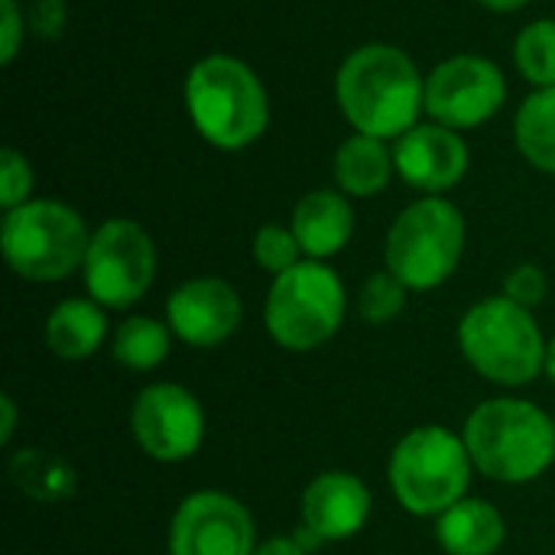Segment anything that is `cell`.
<instances>
[{
    "label": "cell",
    "instance_id": "obj_23",
    "mask_svg": "<svg viewBox=\"0 0 555 555\" xmlns=\"http://www.w3.org/2000/svg\"><path fill=\"white\" fill-rule=\"evenodd\" d=\"M514 62L533 88H555V20H533L517 33Z\"/></svg>",
    "mask_w": 555,
    "mask_h": 555
},
{
    "label": "cell",
    "instance_id": "obj_20",
    "mask_svg": "<svg viewBox=\"0 0 555 555\" xmlns=\"http://www.w3.org/2000/svg\"><path fill=\"white\" fill-rule=\"evenodd\" d=\"M172 328L153 315H130L117 325L111 338V354L127 371H156L172 351Z\"/></svg>",
    "mask_w": 555,
    "mask_h": 555
},
{
    "label": "cell",
    "instance_id": "obj_15",
    "mask_svg": "<svg viewBox=\"0 0 555 555\" xmlns=\"http://www.w3.org/2000/svg\"><path fill=\"white\" fill-rule=\"evenodd\" d=\"M393 166L410 189L423 195H442L465 179L472 156L459 130L433 120L416 124L400 140H393Z\"/></svg>",
    "mask_w": 555,
    "mask_h": 555
},
{
    "label": "cell",
    "instance_id": "obj_14",
    "mask_svg": "<svg viewBox=\"0 0 555 555\" xmlns=\"http://www.w3.org/2000/svg\"><path fill=\"white\" fill-rule=\"evenodd\" d=\"M371 491L354 472H322L299 498V530H306L319 546L354 540L371 520Z\"/></svg>",
    "mask_w": 555,
    "mask_h": 555
},
{
    "label": "cell",
    "instance_id": "obj_25",
    "mask_svg": "<svg viewBox=\"0 0 555 555\" xmlns=\"http://www.w3.org/2000/svg\"><path fill=\"white\" fill-rule=\"evenodd\" d=\"M250 254H254V263L260 270H267L270 276H280V273H286V270H293L296 263L306 260L293 228H283V224H263L254 234Z\"/></svg>",
    "mask_w": 555,
    "mask_h": 555
},
{
    "label": "cell",
    "instance_id": "obj_3",
    "mask_svg": "<svg viewBox=\"0 0 555 555\" xmlns=\"http://www.w3.org/2000/svg\"><path fill=\"white\" fill-rule=\"evenodd\" d=\"M185 111L192 127L215 150H247L270 124L267 88L257 72L224 52L205 55L185 78Z\"/></svg>",
    "mask_w": 555,
    "mask_h": 555
},
{
    "label": "cell",
    "instance_id": "obj_27",
    "mask_svg": "<svg viewBox=\"0 0 555 555\" xmlns=\"http://www.w3.org/2000/svg\"><path fill=\"white\" fill-rule=\"evenodd\" d=\"M550 280L537 263H517L507 276H504V293L511 302L524 306V309H537L546 299Z\"/></svg>",
    "mask_w": 555,
    "mask_h": 555
},
{
    "label": "cell",
    "instance_id": "obj_26",
    "mask_svg": "<svg viewBox=\"0 0 555 555\" xmlns=\"http://www.w3.org/2000/svg\"><path fill=\"white\" fill-rule=\"evenodd\" d=\"M29 198H33V166L20 150L3 146L0 150V205L3 211H10Z\"/></svg>",
    "mask_w": 555,
    "mask_h": 555
},
{
    "label": "cell",
    "instance_id": "obj_12",
    "mask_svg": "<svg viewBox=\"0 0 555 555\" xmlns=\"http://www.w3.org/2000/svg\"><path fill=\"white\" fill-rule=\"evenodd\" d=\"M169 555H254L257 527L250 511L224 491H195L169 520Z\"/></svg>",
    "mask_w": 555,
    "mask_h": 555
},
{
    "label": "cell",
    "instance_id": "obj_9",
    "mask_svg": "<svg viewBox=\"0 0 555 555\" xmlns=\"http://www.w3.org/2000/svg\"><path fill=\"white\" fill-rule=\"evenodd\" d=\"M156 244L150 231L130 218H111L91 231L85 254V289L104 309L137 306L156 280Z\"/></svg>",
    "mask_w": 555,
    "mask_h": 555
},
{
    "label": "cell",
    "instance_id": "obj_2",
    "mask_svg": "<svg viewBox=\"0 0 555 555\" xmlns=\"http://www.w3.org/2000/svg\"><path fill=\"white\" fill-rule=\"evenodd\" d=\"M462 439L478 475L498 485H530L555 462V416L520 397H494L478 403Z\"/></svg>",
    "mask_w": 555,
    "mask_h": 555
},
{
    "label": "cell",
    "instance_id": "obj_32",
    "mask_svg": "<svg viewBox=\"0 0 555 555\" xmlns=\"http://www.w3.org/2000/svg\"><path fill=\"white\" fill-rule=\"evenodd\" d=\"M478 3L488 7V10H494V13H514V10H524L533 0H478Z\"/></svg>",
    "mask_w": 555,
    "mask_h": 555
},
{
    "label": "cell",
    "instance_id": "obj_17",
    "mask_svg": "<svg viewBox=\"0 0 555 555\" xmlns=\"http://www.w3.org/2000/svg\"><path fill=\"white\" fill-rule=\"evenodd\" d=\"M507 540L501 511L485 498H462L436 517V543L446 555H498Z\"/></svg>",
    "mask_w": 555,
    "mask_h": 555
},
{
    "label": "cell",
    "instance_id": "obj_31",
    "mask_svg": "<svg viewBox=\"0 0 555 555\" xmlns=\"http://www.w3.org/2000/svg\"><path fill=\"white\" fill-rule=\"evenodd\" d=\"M0 446H10L13 442V433H16V400L10 397V393H3L0 397Z\"/></svg>",
    "mask_w": 555,
    "mask_h": 555
},
{
    "label": "cell",
    "instance_id": "obj_7",
    "mask_svg": "<svg viewBox=\"0 0 555 555\" xmlns=\"http://www.w3.org/2000/svg\"><path fill=\"white\" fill-rule=\"evenodd\" d=\"M465 254V215L446 195H423L406 205L384 241V267L413 293L442 286Z\"/></svg>",
    "mask_w": 555,
    "mask_h": 555
},
{
    "label": "cell",
    "instance_id": "obj_11",
    "mask_svg": "<svg viewBox=\"0 0 555 555\" xmlns=\"http://www.w3.org/2000/svg\"><path fill=\"white\" fill-rule=\"evenodd\" d=\"M205 406L189 387L172 380L143 387L130 406V433L140 452L163 465L192 459L205 442Z\"/></svg>",
    "mask_w": 555,
    "mask_h": 555
},
{
    "label": "cell",
    "instance_id": "obj_28",
    "mask_svg": "<svg viewBox=\"0 0 555 555\" xmlns=\"http://www.w3.org/2000/svg\"><path fill=\"white\" fill-rule=\"evenodd\" d=\"M68 20L65 0H29L26 3V29L39 39H55L62 36Z\"/></svg>",
    "mask_w": 555,
    "mask_h": 555
},
{
    "label": "cell",
    "instance_id": "obj_16",
    "mask_svg": "<svg viewBox=\"0 0 555 555\" xmlns=\"http://www.w3.org/2000/svg\"><path fill=\"white\" fill-rule=\"evenodd\" d=\"M289 228H293L306 260H328L348 247V241L354 234V208L345 192L315 189L296 202Z\"/></svg>",
    "mask_w": 555,
    "mask_h": 555
},
{
    "label": "cell",
    "instance_id": "obj_18",
    "mask_svg": "<svg viewBox=\"0 0 555 555\" xmlns=\"http://www.w3.org/2000/svg\"><path fill=\"white\" fill-rule=\"evenodd\" d=\"M107 338V312L91 296L62 299L42 325L46 348L62 361H85L98 354Z\"/></svg>",
    "mask_w": 555,
    "mask_h": 555
},
{
    "label": "cell",
    "instance_id": "obj_29",
    "mask_svg": "<svg viewBox=\"0 0 555 555\" xmlns=\"http://www.w3.org/2000/svg\"><path fill=\"white\" fill-rule=\"evenodd\" d=\"M26 33V10H20V0H0V62L10 65L20 52Z\"/></svg>",
    "mask_w": 555,
    "mask_h": 555
},
{
    "label": "cell",
    "instance_id": "obj_6",
    "mask_svg": "<svg viewBox=\"0 0 555 555\" xmlns=\"http://www.w3.org/2000/svg\"><path fill=\"white\" fill-rule=\"evenodd\" d=\"M91 231L59 198H29L3 211L0 247L7 267L29 283H59L85 267Z\"/></svg>",
    "mask_w": 555,
    "mask_h": 555
},
{
    "label": "cell",
    "instance_id": "obj_22",
    "mask_svg": "<svg viewBox=\"0 0 555 555\" xmlns=\"http://www.w3.org/2000/svg\"><path fill=\"white\" fill-rule=\"evenodd\" d=\"M10 478L13 485L39 501V504H55L65 501L75 491V472L65 459L46 452V449H23L10 459Z\"/></svg>",
    "mask_w": 555,
    "mask_h": 555
},
{
    "label": "cell",
    "instance_id": "obj_21",
    "mask_svg": "<svg viewBox=\"0 0 555 555\" xmlns=\"http://www.w3.org/2000/svg\"><path fill=\"white\" fill-rule=\"evenodd\" d=\"M517 150L530 166L555 176V88H537L514 117Z\"/></svg>",
    "mask_w": 555,
    "mask_h": 555
},
{
    "label": "cell",
    "instance_id": "obj_19",
    "mask_svg": "<svg viewBox=\"0 0 555 555\" xmlns=\"http://www.w3.org/2000/svg\"><path fill=\"white\" fill-rule=\"evenodd\" d=\"M393 172L397 166H393V150L387 146V140L351 133L335 153V182L345 195L374 198L390 185Z\"/></svg>",
    "mask_w": 555,
    "mask_h": 555
},
{
    "label": "cell",
    "instance_id": "obj_8",
    "mask_svg": "<svg viewBox=\"0 0 555 555\" xmlns=\"http://www.w3.org/2000/svg\"><path fill=\"white\" fill-rule=\"evenodd\" d=\"M345 312V283L325 260H302L293 270L273 276L263 302L270 338L293 354L328 345L338 335Z\"/></svg>",
    "mask_w": 555,
    "mask_h": 555
},
{
    "label": "cell",
    "instance_id": "obj_30",
    "mask_svg": "<svg viewBox=\"0 0 555 555\" xmlns=\"http://www.w3.org/2000/svg\"><path fill=\"white\" fill-rule=\"evenodd\" d=\"M319 543L306 533V530H296V533H283V537H270L263 543H257L254 555H312Z\"/></svg>",
    "mask_w": 555,
    "mask_h": 555
},
{
    "label": "cell",
    "instance_id": "obj_4",
    "mask_svg": "<svg viewBox=\"0 0 555 555\" xmlns=\"http://www.w3.org/2000/svg\"><path fill=\"white\" fill-rule=\"evenodd\" d=\"M462 358L498 387H527L546 367V338L533 309L507 296H488L459 319Z\"/></svg>",
    "mask_w": 555,
    "mask_h": 555
},
{
    "label": "cell",
    "instance_id": "obj_10",
    "mask_svg": "<svg viewBox=\"0 0 555 555\" xmlns=\"http://www.w3.org/2000/svg\"><path fill=\"white\" fill-rule=\"evenodd\" d=\"M507 101L504 72L475 52L452 55L426 75V114L452 130L488 124Z\"/></svg>",
    "mask_w": 555,
    "mask_h": 555
},
{
    "label": "cell",
    "instance_id": "obj_13",
    "mask_svg": "<svg viewBox=\"0 0 555 555\" xmlns=\"http://www.w3.org/2000/svg\"><path fill=\"white\" fill-rule=\"evenodd\" d=\"M166 322L189 348H218L244 322L241 293L221 276H192L166 299Z\"/></svg>",
    "mask_w": 555,
    "mask_h": 555
},
{
    "label": "cell",
    "instance_id": "obj_33",
    "mask_svg": "<svg viewBox=\"0 0 555 555\" xmlns=\"http://www.w3.org/2000/svg\"><path fill=\"white\" fill-rule=\"evenodd\" d=\"M543 374L555 384V338L546 345V367H543Z\"/></svg>",
    "mask_w": 555,
    "mask_h": 555
},
{
    "label": "cell",
    "instance_id": "obj_1",
    "mask_svg": "<svg viewBox=\"0 0 555 555\" xmlns=\"http://www.w3.org/2000/svg\"><path fill=\"white\" fill-rule=\"evenodd\" d=\"M335 98L354 133L400 140L426 111V78L400 46L364 42L341 62Z\"/></svg>",
    "mask_w": 555,
    "mask_h": 555
},
{
    "label": "cell",
    "instance_id": "obj_5",
    "mask_svg": "<svg viewBox=\"0 0 555 555\" xmlns=\"http://www.w3.org/2000/svg\"><path fill=\"white\" fill-rule=\"evenodd\" d=\"M390 491L413 517H442L468 498L475 465L462 433L446 426H416L390 452Z\"/></svg>",
    "mask_w": 555,
    "mask_h": 555
},
{
    "label": "cell",
    "instance_id": "obj_24",
    "mask_svg": "<svg viewBox=\"0 0 555 555\" xmlns=\"http://www.w3.org/2000/svg\"><path fill=\"white\" fill-rule=\"evenodd\" d=\"M410 286L393 276L387 267L371 273L361 289H358V315L367 322V325H390L393 319L403 315L406 309V299H410Z\"/></svg>",
    "mask_w": 555,
    "mask_h": 555
}]
</instances>
